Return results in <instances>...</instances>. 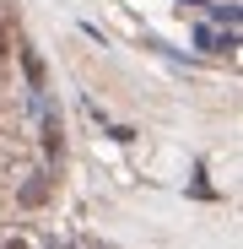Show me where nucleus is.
I'll list each match as a JSON object with an SVG mask.
<instances>
[{
	"instance_id": "f257e3e1",
	"label": "nucleus",
	"mask_w": 243,
	"mask_h": 249,
	"mask_svg": "<svg viewBox=\"0 0 243 249\" xmlns=\"http://www.w3.org/2000/svg\"><path fill=\"white\" fill-rule=\"evenodd\" d=\"M194 44L206 49V54H232V49H238V33H222V27H206V22H200V27H194Z\"/></svg>"
},
{
	"instance_id": "f03ea898",
	"label": "nucleus",
	"mask_w": 243,
	"mask_h": 249,
	"mask_svg": "<svg viewBox=\"0 0 243 249\" xmlns=\"http://www.w3.org/2000/svg\"><path fill=\"white\" fill-rule=\"evenodd\" d=\"M211 22L206 27H222V33H238V0H206Z\"/></svg>"
},
{
	"instance_id": "7ed1b4c3",
	"label": "nucleus",
	"mask_w": 243,
	"mask_h": 249,
	"mask_svg": "<svg viewBox=\"0 0 243 249\" xmlns=\"http://www.w3.org/2000/svg\"><path fill=\"white\" fill-rule=\"evenodd\" d=\"M22 71H27V92H49L44 87V54L38 49H22Z\"/></svg>"
},
{
	"instance_id": "20e7f679",
	"label": "nucleus",
	"mask_w": 243,
	"mask_h": 249,
	"mask_svg": "<svg viewBox=\"0 0 243 249\" xmlns=\"http://www.w3.org/2000/svg\"><path fill=\"white\" fill-rule=\"evenodd\" d=\"M44 200H49V179H44V174H32V179L22 184V206H44Z\"/></svg>"
},
{
	"instance_id": "39448f33",
	"label": "nucleus",
	"mask_w": 243,
	"mask_h": 249,
	"mask_svg": "<svg viewBox=\"0 0 243 249\" xmlns=\"http://www.w3.org/2000/svg\"><path fill=\"white\" fill-rule=\"evenodd\" d=\"M81 33H87V38H92V44H97V49H108V33H103L97 22H81Z\"/></svg>"
},
{
	"instance_id": "423d86ee",
	"label": "nucleus",
	"mask_w": 243,
	"mask_h": 249,
	"mask_svg": "<svg viewBox=\"0 0 243 249\" xmlns=\"http://www.w3.org/2000/svg\"><path fill=\"white\" fill-rule=\"evenodd\" d=\"M6 249H27V244H22V238H11V244H6Z\"/></svg>"
},
{
	"instance_id": "0eeeda50",
	"label": "nucleus",
	"mask_w": 243,
	"mask_h": 249,
	"mask_svg": "<svg viewBox=\"0 0 243 249\" xmlns=\"http://www.w3.org/2000/svg\"><path fill=\"white\" fill-rule=\"evenodd\" d=\"M178 6H206V0H178Z\"/></svg>"
},
{
	"instance_id": "6e6552de",
	"label": "nucleus",
	"mask_w": 243,
	"mask_h": 249,
	"mask_svg": "<svg viewBox=\"0 0 243 249\" xmlns=\"http://www.w3.org/2000/svg\"><path fill=\"white\" fill-rule=\"evenodd\" d=\"M6 49H11V44H6V33H0V54H6Z\"/></svg>"
}]
</instances>
